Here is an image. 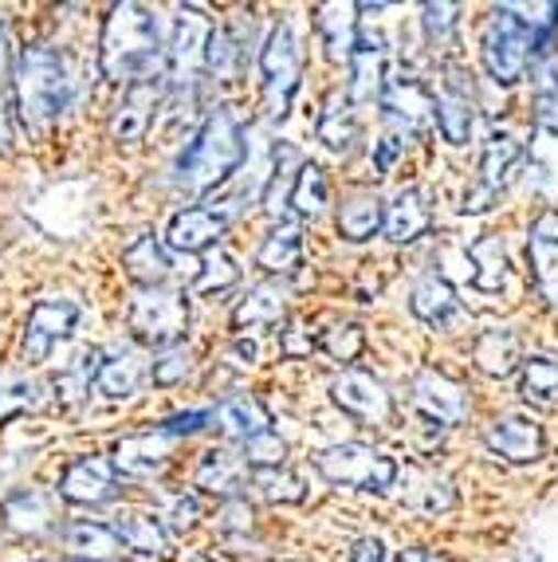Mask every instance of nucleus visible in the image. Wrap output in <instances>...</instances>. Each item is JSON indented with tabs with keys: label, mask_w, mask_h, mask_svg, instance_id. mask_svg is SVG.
Masks as SVG:
<instances>
[{
	"label": "nucleus",
	"mask_w": 558,
	"mask_h": 562,
	"mask_svg": "<svg viewBox=\"0 0 558 562\" xmlns=\"http://www.w3.org/2000/svg\"><path fill=\"white\" fill-rule=\"evenodd\" d=\"M523 158V146L512 131H495L492 138L484 142V154H480V173H476L472 189L465 193V213H488V209L500 201V193L512 181L515 166Z\"/></svg>",
	"instance_id": "8"
},
{
	"label": "nucleus",
	"mask_w": 558,
	"mask_h": 562,
	"mask_svg": "<svg viewBox=\"0 0 558 562\" xmlns=\"http://www.w3.org/2000/svg\"><path fill=\"white\" fill-rule=\"evenodd\" d=\"M326 205H331V186H326V173L315 166V161H303L295 173V186H291V209L299 216H323Z\"/></svg>",
	"instance_id": "42"
},
{
	"label": "nucleus",
	"mask_w": 558,
	"mask_h": 562,
	"mask_svg": "<svg viewBox=\"0 0 558 562\" xmlns=\"http://www.w3.org/2000/svg\"><path fill=\"white\" fill-rule=\"evenodd\" d=\"M213 425L221 429L224 441L248 445L252 437H260V432L271 429V413H268V405H264L260 397L236 394V397H228L221 409H213Z\"/></svg>",
	"instance_id": "26"
},
{
	"label": "nucleus",
	"mask_w": 558,
	"mask_h": 562,
	"mask_svg": "<svg viewBox=\"0 0 558 562\" xmlns=\"http://www.w3.org/2000/svg\"><path fill=\"white\" fill-rule=\"evenodd\" d=\"M401 507L405 512H417V516H445L456 507V487L445 476L428 469H401Z\"/></svg>",
	"instance_id": "23"
},
{
	"label": "nucleus",
	"mask_w": 558,
	"mask_h": 562,
	"mask_svg": "<svg viewBox=\"0 0 558 562\" xmlns=\"http://www.w3.org/2000/svg\"><path fill=\"white\" fill-rule=\"evenodd\" d=\"M244 476H248V464H244V457H236L228 449H209L201 457V464H197V487H205V492L224 499L241 496Z\"/></svg>",
	"instance_id": "34"
},
{
	"label": "nucleus",
	"mask_w": 558,
	"mask_h": 562,
	"mask_svg": "<svg viewBox=\"0 0 558 562\" xmlns=\"http://www.w3.org/2000/svg\"><path fill=\"white\" fill-rule=\"evenodd\" d=\"M149 378L146 355L134 347H114L111 355L99 358V374H94V390L107 402H126L142 390V382Z\"/></svg>",
	"instance_id": "22"
},
{
	"label": "nucleus",
	"mask_w": 558,
	"mask_h": 562,
	"mask_svg": "<svg viewBox=\"0 0 558 562\" xmlns=\"http://www.w3.org/2000/svg\"><path fill=\"white\" fill-rule=\"evenodd\" d=\"M12 150V122H9V106L0 99V154Z\"/></svg>",
	"instance_id": "61"
},
{
	"label": "nucleus",
	"mask_w": 558,
	"mask_h": 562,
	"mask_svg": "<svg viewBox=\"0 0 558 562\" xmlns=\"http://www.w3.org/2000/svg\"><path fill=\"white\" fill-rule=\"evenodd\" d=\"M189 370H193V350H189V347L158 350V358L149 362V378H154V385H177V382H186Z\"/></svg>",
	"instance_id": "53"
},
{
	"label": "nucleus",
	"mask_w": 558,
	"mask_h": 562,
	"mask_svg": "<svg viewBox=\"0 0 558 562\" xmlns=\"http://www.w3.org/2000/svg\"><path fill=\"white\" fill-rule=\"evenodd\" d=\"M209 425H213V409H189V413L166 417V422H161V432L177 441V437H193V432L209 429Z\"/></svg>",
	"instance_id": "55"
},
{
	"label": "nucleus",
	"mask_w": 558,
	"mask_h": 562,
	"mask_svg": "<svg viewBox=\"0 0 558 562\" xmlns=\"http://www.w3.org/2000/svg\"><path fill=\"white\" fill-rule=\"evenodd\" d=\"M382 228H386V236H390L393 244H413L417 236H425V228H428L425 193H421L417 186L398 189V193L390 198V205H386Z\"/></svg>",
	"instance_id": "27"
},
{
	"label": "nucleus",
	"mask_w": 558,
	"mask_h": 562,
	"mask_svg": "<svg viewBox=\"0 0 558 562\" xmlns=\"http://www.w3.org/2000/svg\"><path fill=\"white\" fill-rule=\"evenodd\" d=\"M405 146H410V134H401L398 126H386L382 138L373 142V173L386 178V173L398 166L401 154H405Z\"/></svg>",
	"instance_id": "54"
},
{
	"label": "nucleus",
	"mask_w": 558,
	"mask_h": 562,
	"mask_svg": "<svg viewBox=\"0 0 558 562\" xmlns=\"http://www.w3.org/2000/svg\"><path fill=\"white\" fill-rule=\"evenodd\" d=\"M484 441L495 457L512 460V464H531V460H539L543 449H547V437H543L539 425L531 422V417H520V413L495 417L484 429Z\"/></svg>",
	"instance_id": "19"
},
{
	"label": "nucleus",
	"mask_w": 558,
	"mask_h": 562,
	"mask_svg": "<svg viewBox=\"0 0 558 562\" xmlns=\"http://www.w3.org/2000/svg\"><path fill=\"white\" fill-rule=\"evenodd\" d=\"M472 362H476V370H480V374H488V378H512L515 370L523 366L520 338H515V330H507V327L484 330V335L476 338Z\"/></svg>",
	"instance_id": "33"
},
{
	"label": "nucleus",
	"mask_w": 558,
	"mask_h": 562,
	"mask_svg": "<svg viewBox=\"0 0 558 562\" xmlns=\"http://www.w3.org/2000/svg\"><path fill=\"white\" fill-rule=\"evenodd\" d=\"M288 288L283 283H256L248 288L241 303L233 307V330H264V327H279L288 319Z\"/></svg>",
	"instance_id": "25"
},
{
	"label": "nucleus",
	"mask_w": 558,
	"mask_h": 562,
	"mask_svg": "<svg viewBox=\"0 0 558 562\" xmlns=\"http://www.w3.org/2000/svg\"><path fill=\"white\" fill-rule=\"evenodd\" d=\"M283 457H288V445L279 441V432H260V437H252L244 445V464L256 472H271V469H283Z\"/></svg>",
	"instance_id": "52"
},
{
	"label": "nucleus",
	"mask_w": 558,
	"mask_h": 562,
	"mask_svg": "<svg viewBox=\"0 0 558 562\" xmlns=\"http://www.w3.org/2000/svg\"><path fill=\"white\" fill-rule=\"evenodd\" d=\"M535 47H539L535 32H531L520 16H512L507 4L488 16L484 36H480V56H484L488 76H492L500 87H515L523 76H527Z\"/></svg>",
	"instance_id": "5"
},
{
	"label": "nucleus",
	"mask_w": 558,
	"mask_h": 562,
	"mask_svg": "<svg viewBox=\"0 0 558 562\" xmlns=\"http://www.w3.org/2000/svg\"><path fill=\"white\" fill-rule=\"evenodd\" d=\"M99 358H103L99 350H83L67 370L56 374V394L64 397L67 405L79 402L83 394H91V382H94V374H99Z\"/></svg>",
	"instance_id": "45"
},
{
	"label": "nucleus",
	"mask_w": 558,
	"mask_h": 562,
	"mask_svg": "<svg viewBox=\"0 0 558 562\" xmlns=\"http://www.w3.org/2000/svg\"><path fill=\"white\" fill-rule=\"evenodd\" d=\"M331 397L343 413H350L354 422L366 425H386L393 413V402L386 394V385L366 370H343L331 378Z\"/></svg>",
	"instance_id": "14"
},
{
	"label": "nucleus",
	"mask_w": 558,
	"mask_h": 562,
	"mask_svg": "<svg viewBox=\"0 0 558 562\" xmlns=\"http://www.w3.org/2000/svg\"><path fill=\"white\" fill-rule=\"evenodd\" d=\"M9 83H12V47H9V29L0 20V99H4Z\"/></svg>",
	"instance_id": "60"
},
{
	"label": "nucleus",
	"mask_w": 558,
	"mask_h": 562,
	"mask_svg": "<svg viewBox=\"0 0 558 562\" xmlns=\"http://www.w3.org/2000/svg\"><path fill=\"white\" fill-rule=\"evenodd\" d=\"M319 347L335 358V362H354V358L362 355V347H366V330L358 327V323H338V327L323 330Z\"/></svg>",
	"instance_id": "49"
},
{
	"label": "nucleus",
	"mask_w": 558,
	"mask_h": 562,
	"mask_svg": "<svg viewBox=\"0 0 558 562\" xmlns=\"http://www.w3.org/2000/svg\"><path fill=\"white\" fill-rule=\"evenodd\" d=\"M535 288L547 303H558V209H543L527 236Z\"/></svg>",
	"instance_id": "21"
},
{
	"label": "nucleus",
	"mask_w": 558,
	"mask_h": 562,
	"mask_svg": "<svg viewBox=\"0 0 558 562\" xmlns=\"http://www.w3.org/2000/svg\"><path fill=\"white\" fill-rule=\"evenodd\" d=\"M99 67H103V76L111 83H134L138 76L166 67L158 16L142 9V4H114L103 24Z\"/></svg>",
	"instance_id": "2"
},
{
	"label": "nucleus",
	"mask_w": 558,
	"mask_h": 562,
	"mask_svg": "<svg viewBox=\"0 0 558 562\" xmlns=\"http://www.w3.org/2000/svg\"><path fill=\"white\" fill-rule=\"evenodd\" d=\"M386 221V205L378 193H350V198L338 205V236L343 240L362 244L370 240Z\"/></svg>",
	"instance_id": "37"
},
{
	"label": "nucleus",
	"mask_w": 558,
	"mask_h": 562,
	"mask_svg": "<svg viewBox=\"0 0 558 562\" xmlns=\"http://www.w3.org/2000/svg\"><path fill=\"white\" fill-rule=\"evenodd\" d=\"M59 496L67 504L79 507H99L111 504L119 496V472H114V460L107 457H79L71 460L59 476Z\"/></svg>",
	"instance_id": "15"
},
{
	"label": "nucleus",
	"mask_w": 558,
	"mask_h": 562,
	"mask_svg": "<svg viewBox=\"0 0 558 562\" xmlns=\"http://www.w3.org/2000/svg\"><path fill=\"white\" fill-rule=\"evenodd\" d=\"M161 527L166 531H193L197 519H201V499L193 492H169L161 499Z\"/></svg>",
	"instance_id": "50"
},
{
	"label": "nucleus",
	"mask_w": 558,
	"mask_h": 562,
	"mask_svg": "<svg viewBox=\"0 0 558 562\" xmlns=\"http://www.w3.org/2000/svg\"><path fill=\"white\" fill-rule=\"evenodd\" d=\"M299 263H303V228L283 221L256 248V268H264L268 276H291Z\"/></svg>",
	"instance_id": "35"
},
{
	"label": "nucleus",
	"mask_w": 558,
	"mask_h": 562,
	"mask_svg": "<svg viewBox=\"0 0 558 562\" xmlns=\"http://www.w3.org/2000/svg\"><path fill=\"white\" fill-rule=\"evenodd\" d=\"M350 562H386V543L373 539V535H366V539H358V543L350 547Z\"/></svg>",
	"instance_id": "59"
},
{
	"label": "nucleus",
	"mask_w": 558,
	"mask_h": 562,
	"mask_svg": "<svg viewBox=\"0 0 558 562\" xmlns=\"http://www.w3.org/2000/svg\"><path fill=\"white\" fill-rule=\"evenodd\" d=\"M64 547L71 554V562H111L122 551V539L107 524L75 519V524L64 527Z\"/></svg>",
	"instance_id": "29"
},
{
	"label": "nucleus",
	"mask_w": 558,
	"mask_h": 562,
	"mask_svg": "<svg viewBox=\"0 0 558 562\" xmlns=\"http://www.w3.org/2000/svg\"><path fill=\"white\" fill-rule=\"evenodd\" d=\"M520 394L531 405H555L558 402V358L531 355L520 366Z\"/></svg>",
	"instance_id": "41"
},
{
	"label": "nucleus",
	"mask_w": 558,
	"mask_h": 562,
	"mask_svg": "<svg viewBox=\"0 0 558 562\" xmlns=\"http://www.w3.org/2000/svg\"><path fill=\"white\" fill-rule=\"evenodd\" d=\"M236 280H241V268H236V260L228 252H221V248H213V252L201 260V272H197V280H193V291H201V295H213V291H228Z\"/></svg>",
	"instance_id": "48"
},
{
	"label": "nucleus",
	"mask_w": 558,
	"mask_h": 562,
	"mask_svg": "<svg viewBox=\"0 0 558 562\" xmlns=\"http://www.w3.org/2000/svg\"><path fill=\"white\" fill-rule=\"evenodd\" d=\"M4 524L16 535L44 539V535L56 527V507H52V499H47L44 492L24 487V492H12V496L4 499Z\"/></svg>",
	"instance_id": "28"
},
{
	"label": "nucleus",
	"mask_w": 558,
	"mask_h": 562,
	"mask_svg": "<svg viewBox=\"0 0 558 562\" xmlns=\"http://www.w3.org/2000/svg\"><path fill=\"white\" fill-rule=\"evenodd\" d=\"M79 303L64 300V295H47L36 300L29 311V323H24V338H20V350H24V362H44L52 350L75 335L79 327Z\"/></svg>",
	"instance_id": "9"
},
{
	"label": "nucleus",
	"mask_w": 558,
	"mask_h": 562,
	"mask_svg": "<svg viewBox=\"0 0 558 562\" xmlns=\"http://www.w3.org/2000/svg\"><path fill=\"white\" fill-rule=\"evenodd\" d=\"M382 111H386V126H398L401 134L413 138V134L428 131V122H433V91L413 76L386 79Z\"/></svg>",
	"instance_id": "17"
},
{
	"label": "nucleus",
	"mask_w": 558,
	"mask_h": 562,
	"mask_svg": "<svg viewBox=\"0 0 558 562\" xmlns=\"http://www.w3.org/2000/svg\"><path fill=\"white\" fill-rule=\"evenodd\" d=\"M299 154L291 150V146H279L276 150V166H271V173H268V186H264V198H260V205H264V213H271V216H279L283 209L291 205V186H295V173H291L288 166H299Z\"/></svg>",
	"instance_id": "43"
},
{
	"label": "nucleus",
	"mask_w": 558,
	"mask_h": 562,
	"mask_svg": "<svg viewBox=\"0 0 558 562\" xmlns=\"http://www.w3.org/2000/svg\"><path fill=\"white\" fill-rule=\"evenodd\" d=\"M166 87H169L166 67H158V71H149V76H138L134 83H126L122 103L114 106V114H111V142H119V146L138 142L142 134L149 131L154 114H158Z\"/></svg>",
	"instance_id": "11"
},
{
	"label": "nucleus",
	"mask_w": 558,
	"mask_h": 562,
	"mask_svg": "<svg viewBox=\"0 0 558 562\" xmlns=\"http://www.w3.org/2000/svg\"><path fill=\"white\" fill-rule=\"evenodd\" d=\"M236 221V201H221V205H193L169 221L166 244L174 252H209L216 248L228 225Z\"/></svg>",
	"instance_id": "13"
},
{
	"label": "nucleus",
	"mask_w": 558,
	"mask_h": 562,
	"mask_svg": "<svg viewBox=\"0 0 558 562\" xmlns=\"http://www.w3.org/2000/svg\"><path fill=\"white\" fill-rule=\"evenodd\" d=\"M169 457H174V437H166L161 429L134 432V437H122L114 449V472L131 480H154L158 472H166Z\"/></svg>",
	"instance_id": "20"
},
{
	"label": "nucleus",
	"mask_w": 558,
	"mask_h": 562,
	"mask_svg": "<svg viewBox=\"0 0 558 562\" xmlns=\"http://www.w3.org/2000/svg\"><path fill=\"white\" fill-rule=\"evenodd\" d=\"M40 385L29 374H0V425L24 409H36Z\"/></svg>",
	"instance_id": "47"
},
{
	"label": "nucleus",
	"mask_w": 558,
	"mask_h": 562,
	"mask_svg": "<svg viewBox=\"0 0 558 562\" xmlns=\"http://www.w3.org/2000/svg\"><path fill=\"white\" fill-rule=\"evenodd\" d=\"M315 134L319 142H323L326 150H335V154H350L354 146H358V119H354V106L346 94H326V103L323 111H319L315 119Z\"/></svg>",
	"instance_id": "32"
},
{
	"label": "nucleus",
	"mask_w": 558,
	"mask_h": 562,
	"mask_svg": "<svg viewBox=\"0 0 558 562\" xmlns=\"http://www.w3.org/2000/svg\"><path fill=\"white\" fill-rule=\"evenodd\" d=\"M315 469L323 472L326 484L335 487H354V492H390L398 484V460L386 457L382 449L362 441L331 445L315 457Z\"/></svg>",
	"instance_id": "4"
},
{
	"label": "nucleus",
	"mask_w": 558,
	"mask_h": 562,
	"mask_svg": "<svg viewBox=\"0 0 558 562\" xmlns=\"http://www.w3.org/2000/svg\"><path fill=\"white\" fill-rule=\"evenodd\" d=\"M12 83H16L20 114H24V122L36 126V131H44V126L64 119V111L75 99L71 67H67V59L59 56L56 47H47V44L24 47V52H20Z\"/></svg>",
	"instance_id": "3"
},
{
	"label": "nucleus",
	"mask_w": 558,
	"mask_h": 562,
	"mask_svg": "<svg viewBox=\"0 0 558 562\" xmlns=\"http://www.w3.org/2000/svg\"><path fill=\"white\" fill-rule=\"evenodd\" d=\"M386 91V40L378 32H358L350 56V83H346V99L350 106H370L382 103Z\"/></svg>",
	"instance_id": "18"
},
{
	"label": "nucleus",
	"mask_w": 558,
	"mask_h": 562,
	"mask_svg": "<svg viewBox=\"0 0 558 562\" xmlns=\"http://www.w3.org/2000/svg\"><path fill=\"white\" fill-rule=\"evenodd\" d=\"M531 87H535V103H539L543 122H550V111L558 106V36L543 40L531 56Z\"/></svg>",
	"instance_id": "40"
},
{
	"label": "nucleus",
	"mask_w": 558,
	"mask_h": 562,
	"mask_svg": "<svg viewBox=\"0 0 558 562\" xmlns=\"http://www.w3.org/2000/svg\"><path fill=\"white\" fill-rule=\"evenodd\" d=\"M279 350L288 358H299V355H311L315 350V338L311 335H303L299 327H291V330H283V338H279Z\"/></svg>",
	"instance_id": "58"
},
{
	"label": "nucleus",
	"mask_w": 558,
	"mask_h": 562,
	"mask_svg": "<svg viewBox=\"0 0 558 562\" xmlns=\"http://www.w3.org/2000/svg\"><path fill=\"white\" fill-rule=\"evenodd\" d=\"M213 36V24L201 16V9H181L174 16V36L166 47V79L169 87H193V79L205 71V47Z\"/></svg>",
	"instance_id": "10"
},
{
	"label": "nucleus",
	"mask_w": 558,
	"mask_h": 562,
	"mask_svg": "<svg viewBox=\"0 0 558 562\" xmlns=\"http://www.w3.org/2000/svg\"><path fill=\"white\" fill-rule=\"evenodd\" d=\"M252 487L260 492L268 504H299V499H308V484L288 469H271V472H256Z\"/></svg>",
	"instance_id": "46"
},
{
	"label": "nucleus",
	"mask_w": 558,
	"mask_h": 562,
	"mask_svg": "<svg viewBox=\"0 0 558 562\" xmlns=\"http://www.w3.org/2000/svg\"><path fill=\"white\" fill-rule=\"evenodd\" d=\"M244 64V44L236 40V32L228 29H213L209 36V47H205V71L216 79H236Z\"/></svg>",
	"instance_id": "44"
},
{
	"label": "nucleus",
	"mask_w": 558,
	"mask_h": 562,
	"mask_svg": "<svg viewBox=\"0 0 558 562\" xmlns=\"http://www.w3.org/2000/svg\"><path fill=\"white\" fill-rule=\"evenodd\" d=\"M244 158H248V138H244L241 119L228 106H216L186 142V150L174 166V181L181 193L201 198L221 186Z\"/></svg>",
	"instance_id": "1"
},
{
	"label": "nucleus",
	"mask_w": 558,
	"mask_h": 562,
	"mask_svg": "<svg viewBox=\"0 0 558 562\" xmlns=\"http://www.w3.org/2000/svg\"><path fill=\"white\" fill-rule=\"evenodd\" d=\"M221 527L228 535L248 531V527H252V507H248V499H244V496L224 499V507H221Z\"/></svg>",
	"instance_id": "56"
},
{
	"label": "nucleus",
	"mask_w": 558,
	"mask_h": 562,
	"mask_svg": "<svg viewBox=\"0 0 558 562\" xmlns=\"http://www.w3.org/2000/svg\"><path fill=\"white\" fill-rule=\"evenodd\" d=\"M260 76H264V111L271 122H283L295 103L299 79H303V52L291 24H276L260 47Z\"/></svg>",
	"instance_id": "6"
},
{
	"label": "nucleus",
	"mask_w": 558,
	"mask_h": 562,
	"mask_svg": "<svg viewBox=\"0 0 558 562\" xmlns=\"http://www.w3.org/2000/svg\"><path fill=\"white\" fill-rule=\"evenodd\" d=\"M468 263H472V283L480 291H503L507 283V248L500 236H480L468 248Z\"/></svg>",
	"instance_id": "39"
},
{
	"label": "nucleus",
	"mask_w": 558,
	"mask_h": 562,
	"mask_svg": "<svg viewBox=\"0 0 558 562\" xmlns=\"http://www.w3.org/2000/svg\"><path fill=\"white\" fill-rule=\"evenodd\" d=\"M456 4H425L421 9V24H425V40L428 47L437 52V47H448L456 36V24H460V16H456Z\"/></svg>",
	"instance_id": "51"
},
{
	"label": "nucleus",
	"mask_w": 558,
	"mask_h": 562,
	"mask_svg": "<svg viewBox=\"0 0 558 562\" xmlns=\"http://www.w3.org/2000/svg\"><path fill=\"white\" fill-rule=\"evenodd\" d=\"M413 405L437 425H460L468 417V409H472L465 385L440 374V370H421L413 378Z\"/></svg>",
	"instance_id": "16"
},
{
	"label": "nucleus",
	"mask_w": 558,
	"mask_h": 562,
	"mask_svg": "<svg viewBox=\"0 0 558 562\" xmlns=\"http://www.w3.org/2000/svg\"><path fill=\"white\" fill-rule=\"evenodd\" d=\"M527 186L543 198L558 193V126L555 122H539L531 134L527 150Z\"/></svg>",
	"instance_id": "31"
},
{
	"label": "nucleus",
	"mask_w": 558,
	"mask_h": 562,
	"mask_svg": "<svg viewBox=\"0 0 558 562\" xmlns=\"http://www.w3.org/2000/svg\"><path fill=\"white\" fill-rule=\"evenodd\" d=\"M398 562H448L445 554H433V551H401Z\"/></svg>",
	"instance_id": "62"
},
{
	"label": "nucleus",
	"mask_w": 558,
	"mask_h": 562,
	"mask_svg": "<svg viewBox=\"0 0 558 562\" xmlns=\"http://www.w3.org/2000/svg\"><path fill=\"white\" fill-rule=\"evenodd\" d=\"M224 358H228L236 370H248V366H256V358H260V347H256L248 335H236L233 347H228V355H224Z\"/></svg>",
	"instance_id": "57"
},
{
	"label": "nucleus",
	"mask_w": 558,
	"mask_h": 562,
	"mask_svg": "<svg viewBox=\"0 0 558 562\" xmlns=\"http://www.w3.org/2000/svg\"><path fill=\"white\" fill-rule=\"evenodd\" d=\"M122 263H126V272H131V280L138 283V288H161L169 276V256L166 248H161L158 236H134L131 244H126V252H122Z\"/></svg>",
	"instance_id": "36"
},
{
	"label": "nucleus",
	"mask_w": 558,
	"mask_h": 562,
	"mask_svg": "<svg viewBox=\"0 0 558 562\" xmlns=\"http://www.w3.org/2000/svg\"><path fill=\"white\" fill-rule=\"evenodd\" d=\"M433 119H437V131L448 146H465L472 138L476 126V99H472V76L465 67L448 64L445 79L433 91Z\"/></svg>",
	"instance_id": "12"
},
{
	"label": "nucleus",
	"mask_w": 558,
	"mask_h": 562,
	"mask_svg": "<svg viewBox=\"0 0 558 562\" xmlns=\"http://www.w3.org/2000/svg\"><path fill=\"white\" fill-rule=\"evenodd\" d=\"M410 311L428 327H453L460 319V300H456L453 283L445 276H425V280L413 288L410 295Z\"/></svg>",
	"instance_id": "30"
},
{
	"label": "nucleus",
	"mask_w": 558,
	"mask_h": 562,
	"mask_svg": "<svg viewBox=\"0 0 558 562\" xmlns=\"http://www.w3.org/2000/svg\"><path fill=\"white\" fill-rule=\"evenodd\" d=\"M114 531H119L122 547H131L134 554H146V559L169 554V531L161 527V519L149 516V512H126V516H119Z\"/></svg>",
	"instance_id": "38"
},
{
	"label": "nucleus",
	"mask_w": 558,
	"mask_h": 562,
	"mask_svg": "<svg viewBox=\"0 0 558 562\" xmlns=\"http://www.w3.org/2000/svg\"><path fill=\"white\" fill-rule=\"evenodd\" d=\"M189 327V300L177 288H138L131 300V330L149 347L169 350L181 347V335Z\"/></svg>",
	"instance_id": "7"
},
{
	"label": "nucleus",
	"mask_w": 558,
	"mask_h": 562,
	"mask_svg": "<svg viewBox=\"0 0 558 562\" xmlns=\"http://www.w3.org/2000/svg\"><path fill=\"white\" fill-rule=\"evenodd\" d=\"M315 29L319 40L326 47V59L335 64H350L354 44H358V4H346V0H331V4H319L315 9Z\"/></svg>",
	"instance_id": "24"
}]
</instances>
